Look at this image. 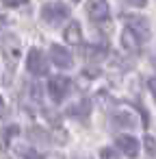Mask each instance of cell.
<instances>
[{
	"label": "cell",
	"mask_w": 156,
	"mask_h": 159,
	"mask_svg": "<svg viewBox=\"0 0 156 159\" xmlns=\"http://www.w3.org/2000/svg\"><path fill=\"white\" fill-rule=\"evenodd\" d=\"M70 18V7L65 2H46L41 7V20L50 26H61Z\"/></svg>",
	"instance_id": "1"
},
{
	"label": "cell",
	"mask_w": 156,
	"mask_h": 159,
	"mask_svg": "<svg viewBox=\"0 0 156 159\" xmlns=\"http://www.w3.org/2000/svg\"><path fill=\"white\" fill-rule=\"evenodd\" d=\"M124 24H126V29H128L141 44H145V42L150 39V22H147L143 16L126 13V16H124Z\"/></svg>",
	"instance_id": "2"
},
{
	"label": "cell",
	"mask_w": 156,
	"mask_h": 159,
	"mask_svg": "<svg viewBox=\"0 0 156 159\" xmlns=\"http://www.w3.org/2000/svg\"><path fill=\"white\" fill-rule=\"evenodd\" d=\"M26 68L35 76H46L48 74V59L39 48H31L26 55Z\"/></svg>",
	"instance_id": "3"
},
{
	"label": "cell",
	"mask_w": 156,
	"mask_h": 159,
	"mask_svg": "<svg viewBox=\"0 0 156 159\" xmlns=\"http://www.w3.org/2000/svg\"><path fill=\"white\" fill-rule=\"evenodd\" d=\"M70 89H72V81L67 76H52L48 81V94H50V98L54 102L65 100V96L70 94Z\"/></svg>",
	"instance_id": "4"
},
{
	"label": "cell",
	"mask_w": 156,
	"mask_h": 159,
	"mask_svg": "<svg viewBox=\"0 0 156 159\" xmlns=\"http://www.w3.org/2000/svg\"><path fill=\"white\" fill-rule=\"evenodd\" d=\"M50 59H52V63H54L57 68H63V70H67V68L74 66L72 52H70L67 48L59 46V44H52V46H50Z\"/></svg>",
	"instance_id": "5"
},
{
	"label": "cell",
	"mask_w": 156,
	"mask_h": 159,
	"mask_svg": "<svg viewBox=\"0 0 156 159\" xmlns=\"http://www.w3.org/2000/svg\"><path fill=\"white\" fill-rule=\"evenodd\" d=\"M115 144H117L119 152H124V155L130 157V159H134V157L139 155V148H141V146H139V139L132 137V135H117Z\"/></svg>",
	"instance_id": "6"
},
{
	"label": "cell",
	"mask_w": 156,
	"mask_h": 159,
	"mask_svg": "<svg viewBox=\"0 0 156 159\" xmlns=\"http://www.w3.org/2000/svg\"><path fill=\"white\" fill-rule=\"evenodd\" d=\"M87 13L93 22H106L108 16H111V9L106 5V0H93V2H89L87 7Z\"/></svg>",
	"instance_id": "7"
},
{
	"label": "cell",
	"mask_w": 156,
	"mask_h": 159,
	"mask_svg": "<svg viewBox=\"0 0 156 159\" xmlns=\"http://www.w3.org/2000/svg\"><path fill=\"white\" fill-rule=\"evenodd\" d=\"M63 37H65L67 44L80 46V44H82V31H80V24H78V22H70V24L65 26V31H63Z\"/></svg>",
	"instance_id": "8"
},
{
	"label": "cell",
	"mask_w": 156,
	"mask_h": 159,
	"mask_svg": "<svg viewBox=\"0 0 156 159\" xmlns=\"http://www.w3.org/2000/svg\"><path fill=\"white\" fill-rule=\"evenodd\" d=\"M121 46H124V50H128V52H139L141 42H139L128 29H124V33H121Z\"/></svg>",
	"instance_id": "9"
},
{
	"label": "cell",
	"mask_w": 156,
	"mask_h": 159,
	"mask_svg": "<svg viewBox=\"0 0 156 159\" xmlns=\"http://www.w3.org/2000/svg\"><path fill=\"white\" fill-rule=\"evenodd\" d=\"M89 111H91V105H89V100H80V102H76V105H72L70 109H67V116H74V118H87L89 116Z\"/></svg>",
	"instance_id": "10"
},
{
	"label": "cell",
	"mask_w": 156,
	"mask_h": 159,
	"mask_svg": "<svg viewBox=\"0 0 156 159\" xmlns=\"http://www.w3.org/2000/svg\"><path fill=\"white\" fill-rule=\"evenodd\" d=\"M15 152L22 157V159H44V155H39L35 148L26 146V144H15Z\"/></svg>",
	"instance_id": "11"
},
{
	"label": "cell",
	"mask_w": 156,
	"mask_h": 159,
	"mask_svg": "<svg viewBox=\"0 0 156 159\" xmlns=\"http://www.w3.org/2000/svg\"><path fill=\"white\" fill-rule=\"evenodd\" d=\"M106 55H108V50H106L104 46H89V48L85 50V57H87V59H95V61L104 59Z\"/></svg>",
	"instance_id": "12"
},
{
	"label": "cell",
	"mask_w": 156,
	"mask_h": 159,
	"mask_svg": "<svg viewBox=\"0 0 156 159\" xmlns=\"http://www.w3.org/2000/svg\"><path fill=\"white\" fill-rule=\"evenodd\" d=\"M134 118L130 116V113H124V111H119V113H115L113 116V122L115 124H119V126H134V122H132Z\"/></svg>",
	"instance_id": "13"
},
{
	"label": "cell",
	"mask_w": 156,
	"mask_h": 159,
	"mask_svg": "<svg viewBox=\"0 0 156 159\" xmlns=\"http://www.w3.org/2000/svg\"><path fill=\"white\" fill-rule=\"evenodd\" d=\"M100 157H102V159H121L113 148H102V150H100Z\"/></svg>",
	"instance_id": "14"
},
{
	"label": "cell",
	"mask_w": 156,
	"mask_h": 159,
	"mask_svg": "<svg viewBox=\"0 0 156 159\" xmlns=\"http://www.w3.org/2000/svg\"><path fill=\"white\" fill-rule=\"evenodd\" d=\"M145 150H147L150 155H154V152H156V142H154V137H152V135H145Z\"/></svg>",
	"instance_id": "15"
},
{
	"label": "cell",
	"mask_w": 156,
	"mask_h": 159,
	"mask_svg": "<svg viewBox=\"0 0 156 159\" xmlns=\"http://www.w3.org/2000/svg\"><path fill=\"white\" fill-rule=\"evenodd\" d=\"M5 7H22V5H26L28 0H0Z\"/></svg>",
	"instance_id": "16"
},
{
	"label": "cell",
	"mask_w": 156,
	"mask_h": 159,
	"mask_svg": "<svg viewBox=\"0 0 156 159\" xmlns=\"http://www.w3.org/2000/svg\"><path fill=\"white\" fill-rule=\"evenodd\" d=\"M124 2H128V5H132V7H139V9H143V7L147 5V0H124Z\"/></svg>",
	"instance_id": "17"
},
{
	"label": "cell",
	"mask_w": 156,
	"mask_h": 159,
	"mask_svg": "<svg viewBox=\"0 0 156 159\" xmlns=\"http://www.w3.org/2000/svg\"><path fill=\"white\" fill-rule=\"evenodd\" d=\"M147 87H150V92H152V96H154V100H156V76H152V79L147 81Z\"/></svg>",
	"instance_id": "18"
},
{
	"label": "cell",
	"mask_w": 156,
	"mask_h": 159,
	"mask_svg": "<svg viewBox=\"0 0 156 159\" xmlns=\"http://www.w3.org/2000/svg\"><path fill=\"white\" fill-rule=\"evenodd\" d=\"M2 116H5V100L0 98V118H2Z\"/></svg>",
	"instance_id": "19"
},
{
	"label": "cell",
	"mask_w": 156,
	"mask_h": 159,
	"mask_svg": "<svg viewBox=\"0 0 156 159\" xmlns=\"http://www.w3.org/2000/svg\"><path fill=\"white\" fill-rule=\"evenodd\" d=\"M2 24H5V16H2V13H0V26H2Z\"/></svg>",
	"instance_id": "20"
}]
</instances>
